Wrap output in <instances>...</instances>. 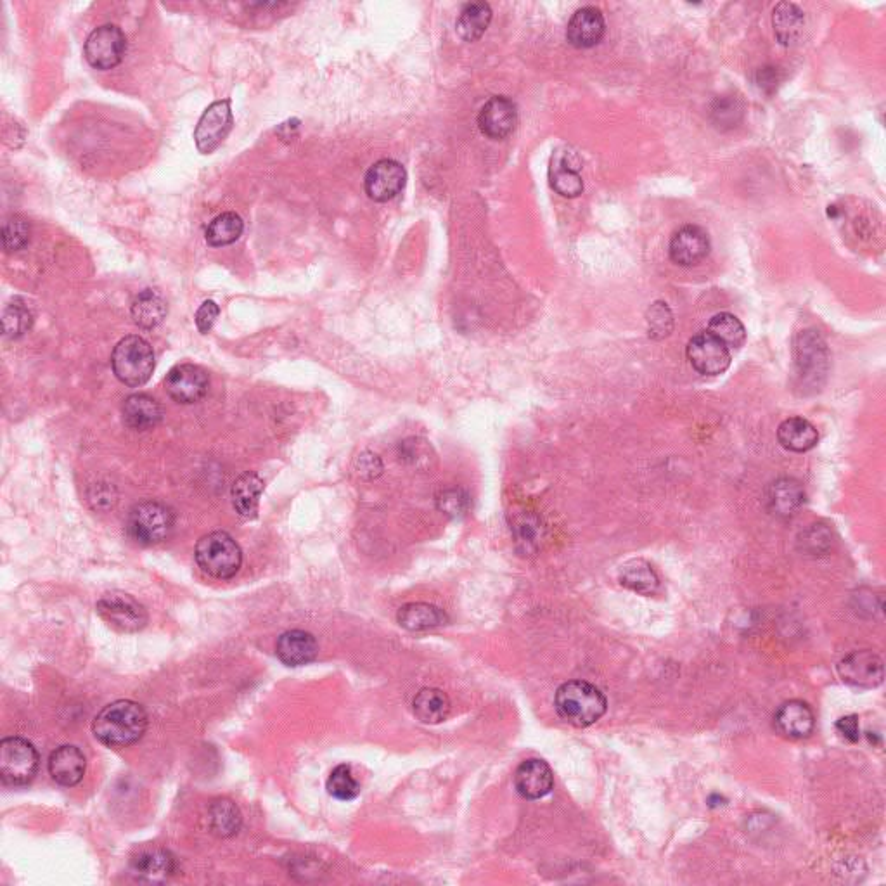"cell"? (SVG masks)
<instances>
[{
  "label": "cell",
  "mask_w": 886,
  "mask_h": 886,
  "mask_svg": "<svg viewBox=\"0 0 886 886\" xmlns=\"http://www.w3.org/2000/svg\"><path fill=\"white\" fill-rule=\"evenodd\" d=\"M85 59L96 70H113L127 52V39L115 25H103L90 33L85 42Z\"/></svg>",
  "instance_id": "9c48e42d"
},
{
  "label": "cell",
  "mask_w": 886,
  "mask_h": 886,
  "mask_svg": "<svg viewBox=\"0 0 886 886\" xmlns=\"http://www.w3.org/2000/svg\"><path fill=\"white\" fill-rule=\"evenodd\" d=\"M194 558L208 577L229 580L236 577L243 565V551L229 533L212 532L196 544Z\"/></svg>",
  "instance_id": "3957f363"
},
{
  "label": "cell",
  "mask_w": 886,
  "mask_h": 886,
  "mask_svg": "<svg viewBox=\"0 0 886 886\" xmlns=\"http://www.w3.org/2000/svg\"><path fill=\"white\" fill-rule=\"evenodd\" d=\"M772 26H774L777 42L784 47H790V45L797 44L798 39L802 37L805 14L797 4L781 2L774 7Z\"/></svg>",
  "instance_id": "4316f807"
},
{
  "label": "cell",
  "mask_w": 886,
  "mask_h": 886,
  "mask_svg": "<svg viewBox=\"0 0 886 886\" xmlns=\"http://www.w3.org/2000/svg\"><path fill=\"white\" fill-rule=\"evenodd\" d=\"M210 379L205 369L194 364L175 366L165 379L168 395L179 404L200 402L208 392Z\"/></svg>",
  "instance_id": "9a60e30c"
},
{
  "label": "cell",
  "mask_w": 886,
  "mask_h": 886,
  "mask_svg": "<svg viewBox=\"0 0 886 886\" xmlns=\"http://www.w3.org/2000/svg\"><path fill=\"white\" fill-rule=\"evenodd\" d=\"M412 707H414V715L418 717L419 722L435 726V724L447 720L452 705H450L449 696L443 693L442 689L424 687L416 694Z\"/></svg>",
  "instance_id": "4dcf8cb0"
},
{
  "label": "cell",
  "mask_w": 886,
  "mask_h": 886,
  "mask_svg": "<svg viewBox=\"0 0 886 886\" xmlns=\"http://www.w3.org/2000/svg\"><path fill=\"white\" fill-rule=\"evenodd\" d=\"M219 314L220 309L217 303L212 302V300L203 303L198 312H196V317H194L196 319V328L200 329V333H210Z\"/></svg>",
  "instance_id": "ee69618b"
},
{
  "label": "cell",
  "mask_w": 886,
  "mask_h": 886,
  "mask_svg": "<svg viewBox=\"0 0 886 886\" xmlns=\"http://www.w3.org/2000/svg\"><path fill=\"white\" fill-rule=\"evenodd\" d=\"M582 163L577 153L570 149H558L551 158L549 182L554 191L563 198H577L584 193V180L580 177Z\"/></svg>",
  "instance_id": "e0dca14e"
},
{
  "label": "cell",
  "mask_w": 886,
  "mask_h": 886,
  "mask_svg": "<svg viewBox=\"0 0 886 886\" xmlns=\"http://www.w3.org/2000/svg\"><path fill=\"white\" fill-rule=\"evenodd\" d=\"M606 21L598 7H582L566 26V40L577 49H591L603 40Z\"/></svg>",
  "instance_id": "ac0fdd59"
},
{
  "label": "cell",
  "mask_w": 886,
  "mask_h": 886,
  "mask_svg": "<svg viewBox=\"0 0 886 886\" xmlns=\"http://www.w3.org/2000/svg\"><path fill=\"white\" fill-rule=\"evenodd\" d=\"M803 549H807L812 554H822L828 551L831 546V535L828 528L824 525H812V527L803 533Z\"/></svg>",
  "instance_id": "b9f144b4"
},
{
  "label": "cell",
  "mask_w": 886,
  "mask_h": 886,
  "mask_svg": "<svg viewBox=\"0 0 886 886\" xmlns=\"http://www.w3.org/2000/svg\"><path fill=\"white\" fill-rule=\"evenodd\" d=\"M326 788H328V793L331 797L336 798V800H343V802L354 800V798L359 797L360 793L359 781L355 779L352 767L347 764L338 765L336 769H333L328 783H326Z\"/></svg>",
  "instance_id": "74e56055"
},
{
  "label": "cell",
  "mask_w": 886,
  "mask_h": 886,
  "mask_svg": "<svg viewBox=\"0 0 886 886\" xmlns=\"http://www.w3.org/2000/svg\"><path fill=\"white\" fill-rule=\"evenodd\" d=\"M805 502V490L795 478H779L767 488V506L779 518H791Z\"/></svg>",
  "instance_id": "cb8c5ba5"
},
{
  "label": "cell",
  "mask_w": 886,
  "mask_h": 886,
  "mask_svg": "<svg viewBox=\"0 0 886 886\" xmlns=\"http://www.w3.org/2000/svg\"><path fill=\"white\" fill-rule=\"evenodd\" d=\"M232 125H234V116L229 101H217L208 106L194 130V142L198 151L203 155L213 153L225 141V137L232 130Z\"/></svg>",
  "instance_id": "8fae6325"
},
{
  "label": "cell",
  "mask_w": 886,
  "mask_h": 886,
  "mask_svg": "<svg viewBox=\"0 0 886 886\" xmlns=\"http://www.w3.org/2000/svg\"><path fill=\"white\" fill-rule=\"evenodd\" d=\"M518 125V108L506 96H494L478 113V127L492 141H502L513 134Z\"/></svg>",
  "instance_id": "5bb4252c"
},
{
  "label": "cell",
  "mask_w": 886,
  "mask_h": 886,
  "mask_svg": "<svg viewBox=\"0 0 886 886\" xmlns=\"http://www.w3.org/2000/svg\"><path fill=\"white\" fill-rule=\"evenodd\" d=\"M111 366L116 378L130 388L146 385L155 371V352L141 336H127L118 341Z\"/></svg>",
  "instance_id": "277c9868"
},
{
  "label": "cell",
  "mask_w": 886,
  "mask_h": 886,
  "mask_svg": "<svg viewBox=\"0 0 886 886\" xmlns=\"http://www.w3.org/2000/svg\"><path fill=\"white\" fill-rule=\"evenodd\" d=\"M620 584L629 589V591L637 592L641 596H655L660 589V578L656 575L653 566L649 565L644 559H630L620 568L618 573Z\"/></svg>",
  "instance_id": "f1b7e54d"
},
{
  "label": "cell",
  "mask_w": 886,
  "mask_h": 886,
  "mask_svg": "<svg viewBox=\"0 0 886 886\" xmlns=\"http://www.w3.org/2000/svg\"><path fill=\"white\" fill-rule=\"evenodd\" d=\"M828 347L821 334L814 329H805L795 341V364L798 378L803 386L819 388L828 373Z\"/></svg>",
  "instance_id": "52a82bcc"
},
{
  "label": "cell",
  "mask_w": 886,
  "mask_h": 886,
  "mask_svg": "<svg viewBox=\"0 0 886 886\" xmlns=\"http://www.w3.org/2000/svg\"><path fill=\"white\" fill-rule=\"evenodd\" d=\"M123 423L129 426L130 430L146 431L155 428L163 418V409L158 404V400L149 397L146 393H137L130 395L125 400L122 409Z\"/></svg>",
  "instance_id": "d4e9b609"
},
{
  "label": "cell",
  "mask_w": 886,
  "mask_h": 886,
  "mask_svg": "<svg viewBox=\"0 0 886 886\" xmlns=\"http://www.w3.org/2000/svg\"><path fill=\"white\" fill-rule=\"evenodd\" d=\"M172 509L161 502H141L132 508L127 521L130 537L141 546H158L174 532Z\"/></svg>",
  "instance_id": "5b68a950"
},
{
  "label": "cell",
  "mask_w": 886,
  "mask_h": 886,
  "mask_svg": "<svg viewBox=\"0 0 886 886\" xmlns=\"http://www.w3.org/2000/svg\"><path fill=\"white\" fill-rule=\"evenodd\" d=\"M777 440L784 449L802 454V452H809L816 447L819 442V433L814 428V424L807 419L790 418L779 424Z\"/></svg>",
  "instance_id": "484cf974"
},
{
  "label": "cell",
  "mask_w": 886,
  "mask_h": 886,
  "mask_svg": "<svg viewBox=\"0 0 886 886\" xmlns=\"http://www.w3.org/2000/svg\"><path fill=\"white\" fill-rule=\"evenodd\" d=\"M838 674L848 686L857 689H874L885 679V667L880 656L873 651H854L838 663Z\"/></svg>",
  "instance_id": "7c38bea8"
},
{
  "label": "cell",
  "mask_w": 886,
  "mask_h": 886,
  "mask_svg": "<svg viewBox=\"0 0 886 886\" xmlns=\"http://www.w3.org/2000/svg\"><path fill=\"white\" fill-rule=\"evenodd\" d=\"M97 613L120 632H139L148 625V611L125 592H108L96 604Z\"/></svg>",
  "instance_id": "ba28073f"
},
{
  "label": "cell",
  "mask_w": 886,
  "mask_h": 886,
  "mask_svg": "<svg viewBox=\"0 0 886 886\" xmlns=\"http://www.w3.org/2000/svg\"><path fill=\"white\" fill-rule=\"evenodd\" d=\"M132 319L141 329H155L167 317V302L155 289H144L132 302Z\"/></svg>",
  "instance_id": "1f68e13d"
},
{
  "label": "cell",
  "mask_w": 886,
  "mask_h": 886,
  "mask_svg": "<svg viewBox=\"0 0 886 886\" xmlns=\"http://www.w3.org/2000/svg\"><path fill=\"white\" fill-rule=\"evenodd\" d=\"M707 333L715 336L720 343H724L729 350H739L745 345L746 329L743 322L739 321L736 315L729 312H720L713 315L708 324Z\"/></svg>",
  "instance_id": "e575fe53"
},
{
  "label": "cell",
  "mask_w": 886,
  "mask_h": 886,
  "mask_svg": "<svg viewBox=\"0 0 886 886\" xmlns=\"http://www.w3.org/2000/svg\"><path fill=\"white\" fill-rule=\"evenodd\" d=\"M774 726L784 738H809L816 727V715L805 701H786L774 715Z\"/></svg>",
  "instance_id": "ffe728a7"
},
{
  "label": "cell",
  "mask_w": 886,
  "mask_h": 886,
  "mask_svg": "<svg viewBox=\"0 0 886 886\" xmlns=\"http://www.w3.org/2000/svg\"><path fill=\"white\" fill-rule=\"evenodd\" d=\"M175 873L174 855L165 848L144 850L130 861V874L144 883H163Z\"/></svg>",
  "instance_id": "44dd1931"
},
{
  "label": "cell",
  "mask_w": 886,
  "mask_h": 886,
  "mask_svg": "<svg viewBox=\"0 0 886 886\" xmlns=\"http://www.w3.org/2000/svg\"><path fill=\"white\" fill-rule=\"evenodd\" d=\"M686 355L691 366L705 376H719L731 366V350L707 331L689 340Z\"/></svg>",
  "instance_id": "30bf717a"
},
{
  "label": "cell",
  "mask_w": 886,
  "mask_h": 886,
  "mask_svg": "<svg viewBox=\"0 0 886 886\" xmlns=\"http://www.w3.org/2000/svg\"><path fill=\"white\" fill-rule=\"evenodd\" d=\"M39 765V752L30 741L18 736L0 741V779L6 786L20 788L32 783Z\"/></svg>",
  "instance_id": "8992f818"
},
{
  "label": "cell",
  "mask_w": 886,
  "mask_h": 886,
  "mask_svg": "<svg viewBox=\"0 0 886 886\" xmlns=\"http://www.w3.org/2000/svg\"><path fill=\"white\" fill-rule=\"evenodd\" d=\"M355 469H357V473L362 478H367V480H373L376 476L381 475V471H383V463H381V459H379L376 454L373 452H364V454H360L357 457V461H355Z\"/></svg>",
  "instance_id": "7bdbcfd3"
},
{
  "label": "cell",
  "mask_w": 886,
  "mask_h": 886,
  "mask_svg": "<svg viewBox=\"0 0 886 886\" xmlns=\"http://www.w3.org/2000/svg\"><path fill=\"white\" fill-rule=\"evenodd\" d=\"M148 731V713L132 700L113 701L97 713L92 734L108 748H127L141 741Z\"/></svg>",
  "instance_id": "6da1fadb"
},
{
  "label": "cell",
  "mask_w": 886,
  "mask_h": 886,
  "mask_svg": "<svg viewBox=\"0 0 886 886\" xmlns=\"http://www.w3.org/2000/svg\"><path fill=\"white\" fill-rule=\"evenodd\" d=\"M674 326V317L667 307V303L658 302L649 309L648 328L649 336L655 340H662L670 334Z\"/></svg>",
  "instance_id": "60d3db41"
},
{
  "label": "cell",
  "mask_w": 886,
  "mask_h": 886,
  "mask_svg": "<svg viewBox=\"0 0 886 886\" xmlns=\"http://www.w3.org/2000/svg\"><path fill=\"white\" fill-rule=\"evenodd\" d=\"M87 758L80 748L73 745L59 746L49 758V774L56 783L71 788L84 779Z\"/></svg>",
  "instance_id": "7402d4cb"
},
{
  "label": "cell",
  "mask_w": 886,
  "mask_h": 886,
  "mask_svg": "<svg viewBox=\"0 0 886 886\" xmlns=\"http://www.w3.org/2000/svg\"><path fill=\"white\" fill-rule=\"evenodd\" d=\"M264 492V480L255 473H244L234 482L231 490L232 506L239 516L253 520L258 513V501Z\"/></svg>",
  "instance_id": "f546056e"
},
{
  "label": "cell",
  "mask_w": 886,
  "mask_h": 886,
  "mask_svg": "<svg viewBox=\"0 0 886 886\" xmlns=\"http://www.w3.org/2000/svg\"><path fill=\"white\" fill-rule=\"evenodd\" d=\"M407 172L395 160H379L369 168L364 179L366 194L373 201L386 203L404 191Z\"/></svg>",
  "instance_id": "4fadbf2b"
},
{
  "label": "cell",
  "mask_w": 886,
  "mask_h": 886,
  "mask_svg": "<svg viewBox=\"0 0 886 886\" xmlns=\"http://www.w3.org/2000/svg\"><path fill=\"white\" fill-rule=\"evenodd\" d=\"M514 786L521 797L527 800H539L551 793L554 786V774L551 767L540 758H530L516 769Z\"/></svg>",
  "instance_id": "d6986e66"
},
{
  "label": "cell",
  "mask_w": 886,
  "mask_h": 886,
  "mask_svg": "<svg viewBox=\"0 0 886 886\" xmlns=\"http://www.w3.org/2000/svg\"><path fill=\"white\" fill-rule=\"evenodd\" d=\"M397 622L400 627L411 632H424V630L437 629L447 623V615L435 604L409 603L400 608L397 613Z\"/></svg>",
  "instance_id": "83f0119b"
},
{
  "label": "cell",
  "mask_w": 886,
  "mask_h": 886,
  "mask_svg": "<svg viewBox=\"0 0 886 886\" xmlns=\"http://www.w3.org/2000/svg\"><path fill=\"white\" fill-rule=\"evenodd\" d=\"M670 258L681 267H693L703 262L710 253L708 232L700 225H684L670 239Z\"/></svg>",
  "instance_id": "2e32d148"
},
{
  "label": "cell",
  "mask_w": 886,
  "mask_h": 886,
  "mask_svg": "<svg viewBox=\"0 0 886 886\" xmlns=\"http://www.w3.org/2000/svg\"><path fill=\"white\" fill-rule=\"evenodd\" d=\"M492 21V7L487 2H469L461 9L457 18L456 30L466 42H476L487 32Z\"/></svg>",
  "instance_id": "d6a6232c"
},
{
  "label": "cell",
  "mask_w": 886,
  "mask_h": 886,
  "mask_svg": "<svg viewBox=\"0 0 886 886\" xmlns=\"http://www.w3.org/2000/svg\"><path fill=\"white\" fill-rule=\"evenodd\" d=\"M469 504H471L469 495L464 492L463 488L443 490L437 499L438 509L452 518H459V516L468 513Z\"/></svg>",
  "instance_id": "ab89813d"
},
{
  "label": "cell",
  "mask_w": 886,
  "mask_h": 886,
  "mask_svg": "<svg viewBox=\"0 0 886 886\" xmlns=\"http://www.w3.org/2000/svg\"><path fill=\"white\" fill-rule=\"evenodd\" d=\"M28 241H30V224L20 215L9 217L2 227L4 250L7 253L23 250Z\"/></svg>",
  "instance_id": "f35d334b"
},
{
  "label": "cell",
  "mask_w": 886,
  "mask_h": 886,
  "mask_svg": "<svg viewBox=\"0 0 886 886\" xmlns=\"http://www.w3.org/2000/svg\"><path fill=\"white\" fill-rule=\"evenodd\" d=\"M33 326V312L25 300L14 298L2 314V331L7 338H20Z\"/></svg>",
  "instance_id": "8d00e7d4"
},
{
  "label": "cell",
  "mask_w": 886,
  "mask_h": 886,
  "mask_svg": "<svg viewBox=\"0 0 886 886\" xmlns=\"http://www.w3.org/2000/svg\"><path fill=\"white\" fill-rule=\"evenodd\" d=\"M554 707L559 717L570 726L589 727L601 720L608 701L599 687L591 682L570 681L559 686L554 696Z\"/></svg>",
  "instance_id": "7a4b0ae2"
},
{
  "label": "cell",
  "mask_w": 886,
  "mask_h": 886,
  "mask_svg": "<svg viewBox=\"0 0 886 886\" xmlns=\"http://www.w3.org/2000/svg\"><path fill=\"white\" fill-rule=\"evenodd\" d=\"M836 731L842 734V738L847 739L850 743H857L861 738V726H859V717L857 715H847L836 722Z\"/></svg>",
  "instance_id": "f6af8a7d"
},
{
  "label": "cell",
  "mask_w": 886,
  "mask_h": 886,
  "mask_svg": "<svg viewBox=\"0 0 886 886\" xmlns=\"http://www.w3.org/2000/svg\"><path fill=\"white\" fill-rule=\"evenodd\" d=\"M244 231V222L238 213L225 212L208 224L205 231L206 243L213 248L236 243Z\"/></svg>",
  "instance_id": "836d02e7"
},
{
  "label": "cell",
  "mask_w": 886,
  "mask_h": 886,
  "mask_svg": "<svg viewBox=\"0 0 886 886\" xmlns=\"http://www.w3.org/2000/svg\"><path fill=\"white\" fill-rule=\"evenodd\" d=\"M319 653L315 637L305 630H289L277 639L276 655L288 667H300L314 662Z\"/></svg>",
  "instance_id": "603a6c76"
},
{
  "label": "cell",
  "mask_w": 886,
  "mask_h": 886,
  "mask_svg": "<svg viewBox=\"0 0 886 886\" xmlns=\"http://www.w3.org/2000/svg\"><path fill=\"white\" fill-rule=\"evenodd\" d=\"M210 824L215 835L229 838L241 829L243 817L236 803L231 802L229 798H219L210 807Z\"/></svg>",
  "instance_id": "d590c367"
}]
</instances>
